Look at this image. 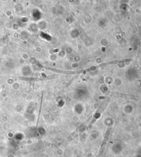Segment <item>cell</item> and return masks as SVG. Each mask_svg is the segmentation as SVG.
I'll return each mask as SVG.
<instances>
[{
	"mask_svg": "<svg viewBox=\"0 0 141 157\" xmlns=\"http://www.w3.org/2000/svg\"><path fill=\"white\" fill-rule=\"evenodd\" d=\"M132 61V59H130V58H128V59H122V60H115V61H110V62H109L101 63V64H99L97 66H92V67L89 68H88V69L83 70V72H82V73H83V74H85V73L87 72H90V71H93L95 69H98V68H99L104 67V66H110V65H111V64H119V63L130 62Z\"/></svg>",
	"mask_w": 141,
	"mask_h": 157,
	"instance_id": "obj_1",
	"label": "cell"
}]
</instances>
